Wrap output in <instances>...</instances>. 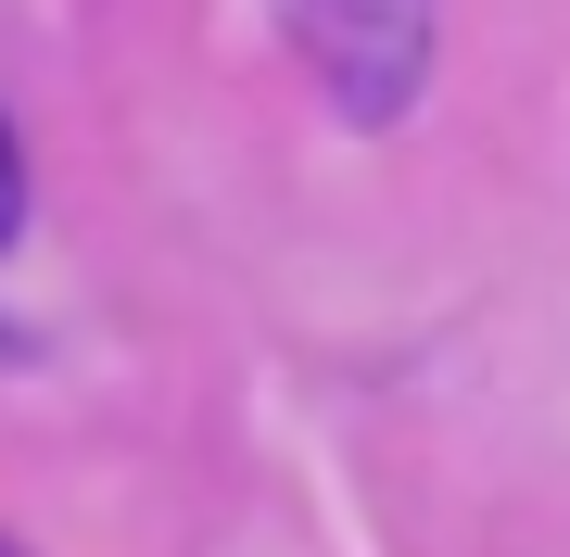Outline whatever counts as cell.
<instances>
[{
    "label": "cell",
    "instance_id": "obj_1",
    "mask_svg": "<svg viewBox=\"0 0 570 557\" xmlns=\"http://www.w3.org/2000/svg\"><path fill=\"white\" fill-rule=\"evenodd\" d=\"M292 26L317 39V63H330L343 26L367 39V51H355V89H343L355 115H393V102L419 89V0H292Z\"/></svg>",
    "mask_w": 570,
    "mask_h": 557
},
{
    "label": "cell",
    "instance_id": "obj_3",
    "mask_svg": "<svg viewBox=\"0 0 570 557\" xmlns=\"http://www.w3.org/2000/svg\"><path fill=\"white\" fill-rule=\"evenodd\" d=\"M0 557H13V545H0Z\"/></svg>",
    "mask_w": 570,
    "mask_h": 557
},
{
    "label": "cell",
    "instance_id": "obj_2",
    "mask_svg": "<svg viewBox=\"0 0 570 557\" xmlns=\"http://www.w3.org/2000/svg\"><path fill=\"white\" fill-rule=\"evenodd\" d=\"M13 203H26V166H13V127H0V228H13Z\"/></svg>",
    "mask_w": 570,
    "mask_h": 557
}]
</instances>
